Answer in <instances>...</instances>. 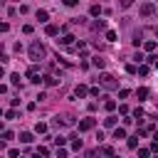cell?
Returning <instances> with one entry per match:
<instances>
[{"label":"cell","instance_id":"obj_1","mask_svg":"<svg viewBox=\"0 0 158 158\" xmlns=\"http://www.w3.org/2000/svg\"><path fill=\"white\" fill-rule=\"evenodd\" d=\"M45 54H47L45 45H40V42H32V45H30V59L40 62V59H45Z\"/></svg>","mask_w":158,"mask_h":158},{"label":"cell","instance_id":"obj_2","mask_svg":"<svg viewBox=\"0 0 158 158\" xmlns=\"http://www.w3.org/2000/svg\"><path fill=\"white\" fill-rule=\"evenodd\" d=\"M99 82H101V84H104L106 89H119V82H116V77H114V74H101V77H99Z\"/></svg>","mask_w":158,"mask_h":158},{"label":"cell","instance_id":"obj_3","mask_svg":"<svg viewBox=\"0 0 158 158\" xmlns=\"http://www.w3.org/2000/svg\"><path fill=\"white\" fill-rule=\"evenodd\" d=\"M94 126H97V119H94V116H87V119L79 121V131H92Z\"/></svg>","mask_w":158,"mask_h":158},{"label":"cell","instance_id":"obj_4","mask_svg":"<svg viewBox=\"0 0 158 158\" xmlns=\"http://www.w3.org/2000/svg\"><path fill=\"white\" fill-rule=\"evenodd\" d=\"M153 10H156V5H153V3H146V5H141V15H143V17L153 15Z\"/></svg>","mask_w":158,"mask_h":158},{"label":"cell","instance_id":"obj_5","mask_svg":"<svg viewBox=\"0 0 158 158\" xmlns=\"http://www.w3.org/2000/svg\"><path fill=\"white\" fill-rule=\"evenodd\" d=\"M74 94H77V97H79V99H84V97H87V94H89V89H87L84 84H77V89H74Z\"/></svg>","mask_w":158,"mask_h":158},{"label":"cell","instance_id":"obj_6","mask_svg":"<svg viewBox=\"0 0 158 158\" xmlns=\"http://www.w3.org/2000/svg\"><path fill=\"white\" fill-rule=\"evenodd\" d=\"M59 32H62V27H57V25H47V35H50V37H57Z\"/></svg>","mask_w":158,"mask_h":158},{"label":"cell","instance_id":"obj_7","mask_svg":"<svg viewBox=\"0 0 158 158\" xmlns=\"http://www.w3.org/2000/svg\"><path fill=\"white\" fill-rule=\"evenodd\" d=\"M114 139H116V141H121V139H126V128H121V126H116V128H114Z\"/></svg>","mask_w":158,"mask_h":158},{"label":"cell","instance_id":"obj_8","mask_svg":"<svg viewBox=\"0 0 158 158\" xmlns=\"http://www.w3.org/2000/svg\"><path fill=\"white\" fill-rule=\"evenodd\" d=\"M136 97H139V101H146V97H148V89H146V87L136 89Z\"/></svg>","mask_w":158,"mask_h":158},{"label":"cell","instance_id":"obj_9","mask_svg":"<svg viewBox=\"0 0 158 158\" xmlns=\"http://www.w3.org/2000/svg\"><path fill=\"white\" fill-rule=\"evenodd\" d=\"M92 64H94V67H97V69H101V67H104V64H106V59H104V57H99V54H97V57H94V59H92Z\"/></svg>","mask_w":158,"mask_h":158},{"label":"cell","instance_id":"obj_10","mask_svg":"<svg viewBox=\"0 0 158 158\" xmlns=\"http://www.w3.org/2000/svg\"><path fill=\"white\" fill-rule=\"evenodd\" d=\"M72 40H74L72 35H64L62 40H57V45H62V47H69V45H72Z\"/></svg>","mask_w":158,"mask_h":158},{"label":"cell","instance_id":"obj_11","mask_svg":"<svg viewBox=\"0 0 158 158\" xmlns=\"http://www.w3.org/2000/svg\"><path fill=\"white\" fill-rule=\"evenodd\" d=\"M104 109H106V111H114V109H116V101L106 97V101H104Z\"/></svg>","mask_w":158,"mask_h":158},{"label":"cell","instance_id":"obj_12","mask_svg":"<svg viewBox=\"0 0 158 158\" xmlns=\"http://www.w3.org/2000/svg\"><path fill=\"white\" fill-rule=\"evenodd\" d=\"M47 17H50L47 10H37V20H40V22H47Z\"/></svg>","mask_w":158,"mask_h":158},{"label":"cell","instance_id":"obj_13","mask_svg":"<svg viewBox=\"0 0 158 158\" xmlns=\"http://www.w3.org/2000/svg\"><path fill=\"white\" fill-rule=\"evenodd\" d=\"M20 141H22V143H32V141H35V139H32V133H20Z\"/></svg>","mask_w":158,"mask_h":158},{"label":"cell","instance_id":"obj_14","mask_svg":"<svg viewBox=\"0 0 158 158\" xmlns=\"http://www.w3.org/2000/svg\"><path fill=\"white\" fill-rule=\"evenodd\" d=\"M143 50H146V52H153V50H156V40H148V42L143 45Z\"/></svg>","mask_w":158,"mask_h":158},{"label":"cell","instance_id":"obj_15","mask_svg":"<svg viewBox=\"0 0 158 158\" xmlns=\"http://www.w3.org/2000/svg\"><path fill=\"white\" fill-rule=\"evenodd\" d=\"M35 131H37V133H45V131H47V123L37 121V123H35Z\"/></svg>","mask_w":158,"mask_h":158},{"label":"cell","instance_id":"obj_16","mask_svg":"<svg viewBox=\"0 0 158 158\" xmlns=\"http://www.w3.org/2000/svg\"><path fill=\"white\" fill-rule=\"evenodd\" d=\"M42 82H45L47 87H54V84H57V79H54V77H50V74H47V77H42Z\"/></svg>","mask_w":158,"mask_h":158},{"label":"cell","instance_id":"obj_17","mask_svg":"<svg viewBox=\"0 0 158 158\" xmlns=\"http://www.w3.org/2000/svg\"><path fill=\"white\" fill-rule=\"evenodd\" d=\"M101 153H104L106 158H114V148L111 146H104V148H101Z\"/></svg>","mask_w":158,"mask_h":158},{"label":"cell","instance_id":"obj_18","mask_svg":"<svg viewBox=\"0 0 158 158\" xmlns=\"http://www.w3.org/2000/svg\"><path fill=\"white\" fill-rule=\"evenodd\" d=\"M54 146H64V143H67V139H64V136H54Z\"/></svg>","mask_w":158,"mask_h":158},{"label":"cell","instance_id":"obj_19","mask_svg":"<svg viewBox=\"0 0 158 158\" xmlns=\"http://www.w3.org/2000/svg\"><path fill=\"white\" fill-rule=\"evenodd\" d=\"M104 126H116V116H106V119H104Z\"/></svg>","mask_w":158,"mask_h":158},{"label":"cell","instance_id":"obj_20","mask_svg":"<svg viewBox=\"0 0 158 158\" xmlns=\"http://www.w3.org/2000/svg\"><path fill=\"white\" fill-rule=\"evenodd\" d=\"M106 27V20H97V22H94V30H104Z\"/></svg>","mask_w":158,"mask_h":158},{"label":"cell","instance_id":"obj_21","mask_svg":"<svg viewBox=\"0 0 158 158\" xmlns=\"http://www.w3.org/2000/svg\"><path fill=\"white\" fill-rule=\"evenodd\" d=\"M139 146V136H131V139H128V148H136Z\"/></svg>","mask_w":158,"mask_h":158},{"label":"cell","instance_id":"obj_22","mask_svg":"<svg viewBox=\"0 0 158 158\" xmlns=\"http://www.w3.org/2000/svg\"><path fill=\"white\" fill-rule=\"evenodd\" d=\"M106 40H109V42H116V32L109 30V32H106Z\"/></svg>","mask_w":158,"mask_h":158},{"label":"cell","instance_id":"obj_23","mask_svg":"<svg viewBox=\"0 0 158 158\" xmlns=\"http://www.w3.org/2000/svg\"><path fill=\"white\" fill-rule=\"evenodd\" d=\"M10 82H12V87H20V74H12Z\"/></svg>","mask_w":158,"mask_h":158},{"label":"cell","instance_id":"obj_24","mask_svg":"<svg viewBox=\"0 0 158 158\" xmlns=\"http://www.w3.org/2000/svg\"><path fill=\"white\" fill-rule=\"evenodd\" d=\"M119 5H121V8H131L133 0H119Z\"/></svg>","mask_w":158,"mask_h":158},{"label":"cell","instance_id":"obj_25","mask_svg":"<svg viewBox=\"0 0 158 158\" xmlns=\"http://www.w3.org/2000/svg\"><path fill=\"white\" fill-rule=\"evenodd\" d=\"M89 12H92V15H94V17H97V15H99V12H101V8H99V5H92V10H89Z\"/></svg>","mask_w":158,"mask_h":158},{"label":"cell","instance_id":"obj_26","mask_svg":"<svg viewBox=\"0 0 158 158\" xmlns=\"http://www.w3.org/2000/svg\"><path fill=\"white\" fill-rule=\"evenodd\" d=\"M139 74H141V77H146V74H148V67L141 64V67H139Z\"/></svg>","mask_w":158,"mask_h":158},{"label":"cell","instance_id":"obj_27","mask_svg":"<svg viewBox=\"0 0 158 158\" xmlns=\"http://www.w3.org/2000/svg\"><path fill=\"white\" fill-rule=\"evenodd\" d=\"M62 3H64V5H67V8H74V5H77V3H79V0H62Z\"/></svg>","mask_w":158,"mask_h":158},{"label":"cell","instance_id":"obj_28","mask_svg":"<svg viewBox=\"0 0 158 158\" xmlns=\"http://www.w3.org/2000/svg\"><path fill=\"white\" fill-rule=\"evenodd\" d=\"M5 116H8V119H17V111H15V109H10V111L5 114Z\"/></svg>","mask_w":158,"mask_h":158},{"label":"cell","instance_id":"obj_29","mask_svg":"<svg viewBox=\"0 0 158 158\" xmlns=\"http://www.w3.org/2000/svg\"><path fill=\"white\" fill-rule=\"evenodd\" d=\"M37 153H40V156H50V151H47L45 146H40V148H37Z\"/></svg>","mask_w":158,"mask_h":158},{"label":"cell","instance_id":"obj_30","mask_svg":"<svg viewBox=\"0 0 158 158\" xmlns=\"http://www.w3.org/2000/svg\"><path fill=\"white\" fill-rule=\"evenodd\" d=\"M8 153H10V158H17V156H20V151H17V148H10Z\"/></svg>","mask_w":158,"mask_h":158},{"label":"cell","instance_id":"obj_31","mask_svg":"<svg viewBox=\"0 0 158 158\" xmlns=\"http://www.w3.org/2000/svg\"><path fill=\"white\" fill-rule=\"evenodd\" d=\"M3 141H12V131H5L3 133Z\"/></svg>","mask_w":158,"mask_h":158},{"label":"cell","instance_id":"obj_32","mask_svg":"<svg viewBox=\"0 0 158 158\" xmlns=\"http://www.w3.org/2000/svg\"><path fill=\"white\" fill-rule=\"evenodd\" d=\"M139 156L141 158H148V148H139Z\"/></svg>","mask_w":158,"mask_h":158},{"label":"cell","instance_id":"obj_33","mask_svg":"<svg viewBox=\"0 0 158 158\" xmlns=\"http://www.w3.org/2000/svg\"><path fill=\"white\" fill-rule=\"evenodd\" d=\"M0 32H8V22H0Z\"/></svg>","mask_w":158,"mask_h":158},{"label":"cell","instance_id":"obj_34","mask_svg":"<svg viewBox=\"0 0 158 158\" xmlns=\"http://www.w3.org/2000/svg\"><path fill=\"white\" fill-rule=\"evenodd\" d=\"M5 92H8V87H5V84H0V94H5Z\"/></svg>","mask_w":158,"mask_h":158},{"label":"cell","instance_id":"obj_35","mask_svg":"<svg viewBox=\"0 0 158 158\" xmlns=\"http://www.w3.org/2000/svg\"><path fill=\"white\" fill-rule=\"evenodd\" d=\"M5 77V69H3V64H0V79H3Z\"/></svg>","mask_w":158,"mask_h":158},{"label":"cell","instance_id":"obj_36","mask_svg":"<svg viewBox=\"0 0 158 158\" xmlns=\"http://www.w3.org/2000/svg\"><path fill=\"white\" fill-rule=\"evenodd\" d=\"M153 141H158V131H156V133H153Z\"/></svg>","mask_w":158,"mask_h":158},{"label":"cell","instance_id":"obj_37","mask_svg":"<svg viewBox=\"0 0 158 158\" xmlns=\"http://www.w3.org/2000/svg\"><path fill=\"white\" fill-rule=\"evenodd\" d=\"M0 131H3V121H0Z\"/></svg>","mask_w":158,"mask_h":158},{"label":"cell","instance_id":"obj_38","mask_svg":"<svg viewBox=\"0 0 158 158\" xmlns=\"http://www.w3.org/2000/svg\"><path fill=\"white\" fill-rule=\"evenodd\" d=\"M156 69H158V59H156Z\"/></svg>","mask_w":158,"mask_h":158}]
</instances>
